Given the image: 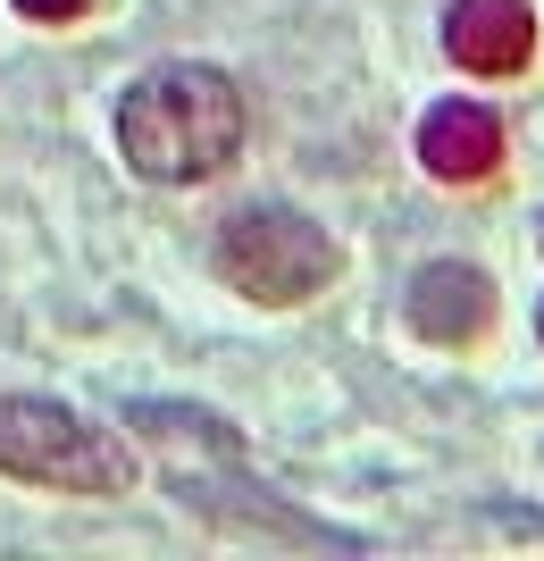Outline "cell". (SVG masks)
<instances>
[{"mask_svg":"<svg viewBox=\"0 0 544 561\" xmlns=\"http://www.w3.org/2000/svg\"><path fill=\"white\" fill-rule=\"evenodd\" d=\"M118 151L151 185H201L243 151V93L201 59L151 68L118 101Z\"/></svg>","mask_w":544,"mask_h":561,"instance_id":"obj_1","label":"cell"},{"mask_svg":"<svg viewBox=\"0 0 544 561\" xmlns=\"http://www.w3.org/2000/svg\"><path fill=\"white\" fill-rule=\"evenodd\" d=\"M0 469L34 478V486H68V494L135 486V453L109 427L76 420L68 402H43V394H0Z\"/></svg>","mask_w":544,"mask_h":561,"instance_id":"obj_2","label":"cell"},{"mask_svg":"<svg viewBox=\"0 0 544 561\" xmlns=\"http://www.w3.org/2000/svg\"><path fill=\"white\" fill-rule=\"evenodd\" d=\"M335 268H344L335 234L319 227V218H302V210H277V202L235 210L227 234H218V277L235 285V294H252V302H268V310L277 302H310Z\"/></svg>","mask_w":544,"mask_h":561,"instance_id":"obj_3","label":"cell"},{"mask_svg":"<svg viewBox=\"0 0 544 561\" xmlns=\"http://www.w3.org/2000/svg\"><path fill=\"white\" fill-rule=\"evenodd\" d=\"M444 50L470 76H520L528 50H536V9L528 0H452Z\"/></svg>","mask_w":544,"mask_h":561,"instance_id":"obj_4","label":"cell"},{"mask_svg":"<svg viewBox=\"0 0 544 561\" xmlns=\"http://www.w3.org/2000/svg\"><path fill=\"white\" fill-rule=\"evenodd\" d=\"M486 319H495V285L477 277L470 260H427L410 277V328L427 344H477Z\"/></svg>","mask_w":544,"mask_h":561,"instance_id":"obj_5","label":"cell"},{"mask_svg":"<svg viewBox=\"0 0 544 561\" xmlns=\"http://www.w3.org/2000/svg\"><path fill=\"white\" fill-rule=\"evenodd\" d=\"M419 160L427 176H444V185H477V176H495L502 160V126L486 101H436L419 117Z\"/></svg>","mask_w":544,"mask_h":561,"instance_id":"obj_6","label":"cell"},{"mask_svg":"<svg viewBox=\"0 0 544 561\" xmlns=\"http://www.w3.org/2000/svg\"><path fill=\"white\" fill-rule=\"evenodd\" d=\"M25 18H43V25H59V18H84V9H93V0H18Z\"/></svg>","mask_w":544,"mask_h":561,"instance_id":"obj_7","label":"cell"},{"mask_svg":"<svg viewBox=\"0 0 544 561\" xmlns=\"http://www.w3.org/2000/svg\"><path fill=\"white\" fill-rule=\"evenodd\" d=\"M536 335H544V302H536Z\"/></svg>","mask_w":544,"mask_h":561,"instance_id":"obj_8","label":"cell"}]
</instances>
